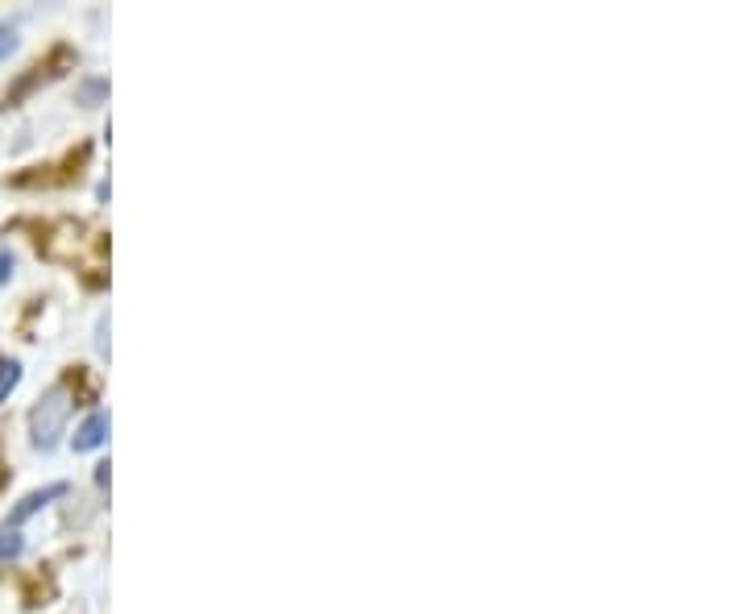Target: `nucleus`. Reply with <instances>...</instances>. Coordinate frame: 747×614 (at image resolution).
Returning a JSON list of instances; mask_svg holds the SVG:
<instances>
[{"mask_svg":"<svg viewBox=\"0 0 747 614\" xmlns=\"http://www.w3.org/2000/svg\"><path fill=\"white\" fill-rule=\"evenodd\" d=\"M109 440V415L104 411H92L84 424H79V432H75V452H92L100 449Z\"/></svg>","mask_w":747,"mask_h":614,"instance_id":"20e7f679","label":"nucleus"},{"mask_svg":"<svg viewBox=\"0 0 747 614\" xmlns=\"http://www.w3.org/2000/svg\"><path fill=\"white\" fill-rule=\"evenodd\" d=\"M71 63H75V50H71V47L50 50V59H47V63H38V67H34V75H25L22 84H17L13 92L4 95V100H9V108H13V104H22L25 95L34 92L38 84H47V79H54V75H63V67H71Z\"/></svg>","mask_w":747,"mask_h":614,"instance_id":"f03ea898","label":"nucleus"},{"mask_svg":"<svg viewBox=\"0 0 747 614\" xmlns=\"http://www.w3.org/2000/svg\"><path fill=\"white\" fill-rule=\"evenodd\" d=\"M71 402L75 399H71L67 382H54L47 395L34 402V411H29V440H34V449L38 452H50L59 445V436H63V427H67Z\"/></svg>","mask_w":747,"mask_h":614,"instance_id":"f257e3e1","label":"nucleus"},{"mask_svg":"<svg viewBox=\"0 0 747 614\" xmlns=\"http://www.w3.org/2000/svg\"><path fill=\"white\" fill-rule=\"evenodd\" d=\"M13 50H17V34H13V25L0 22V63H4Z\"/></svg>","mask_w":747,"mask_h":614,"instance_id":"0eeeda50","label":"nucleus"},{"mask_svg":"<svg viewBox=\"0 0 747 614\" xmlns=\"http://www.w3.org/2000/svg\"><path fill=\"white\" fill-rule=\"evenodd\" d=\"M13 557H22V536H17V532H4V540H0V561H13Z\"/></svg>","mask_w":747,"mask_h":614,"instance_id":"423d86ee","label":"nucleus"},{"mask_svg":"<svg viewBox=\"0 0 747 614\" xmlns=\"http://www.w3.org/2000/svg\"><path fill=\"white\" fill-rule=\"evenodd\" d=\"M67 495V482H50V486H42V490H34V495H25L13 511H9V520H4V532H17L29 515H38L47 502H54V498Z\"/></svg>","mask_w":747,"mask_h":614,"instance_id":"7ed1b4c3","label":"nucleus"},{"mask_svg":"<svg viewBox=\"0 0 747 614\" xmlns=\"http://www.w3.org/2000/svg\"><path fill=\"white\" fill-rule=\"evenodd\" d=\"M17 382H22V361H0V407H4V399L17 391Z\"/></svg>","mask_w":747,"mask_h":614,"instance_id":"39448f33","label":"nucleus"},{"mask_svg":"<svg viewBox=\"0 0 747 614\" xmlns=\"http://www.w3.org/2000/svg\"><path fill=\"white\" fill-rule=\"evenodd\" d=\"M13 266H17V261H13V254H0V286L13 279Z\"/></svg>","mask_w":747,"mask_h":614,"instance_id":"6e6552de","label":"nucleus"}]
</instances>
